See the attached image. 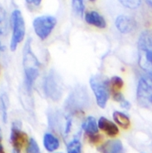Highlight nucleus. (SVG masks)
<instances>
[{"label":"nucleus","instance_id":"obj_1","mask_svg":"<svg viewBox=\"0 0 152 153\" xmlns=\"http://www.w3.org/2000/svg\"><path fill=\"white\" fill-rule=\"evenodd\" d=\"M30 39H27L23 49V69L25 74V85L27 91H30L36 79L39 74L40 64L31 50Z\"/></svg>","mask_w":152,"mask_h":153},{"label":"nucleus","instance_id":"obj_2","mask_svg":"<svg viewBox=\"0 0 152 153\" xmlns=\"http://www.w3.org/2000/svg\"><path fill=\"white\" fill-rule=\"evenodd\" d=\"M139 64L142 70L152 77V32L146 30L141 33L139 43Z\"/></svg>","mask_w":152,"mask_h":153},{"label":"nucleus","instance_id":"obj_3","mask_svg":"<svg viewBox=\"0 0 152 153\" xmlns=\"http://www.w3.org/2000/svg\"><path fill=\"white\" fill-rule=\"evenodd\" d=\"M89 105V96L86 89L84 87H77L69 94L65 102L64 108L68 115H73L79 111H82Z\"/></svg>","mask_w":152,"mask_h":153},{"label":"nucleus","instance_id":"obj_4","mask_svg":"<svg viewBox=\"0 0 152 153\" xmlns=\"http://www.w3.org/2000/svg\"><path fill=\"white\" fill-rule=\"evenodd\" d=\"M90 85L94 94L95 100L98 106L105 107L109 98V81L101 75H93L90 79Z\"/></svg>","mask_w":152,"mask_h":153},{"label":"nucleus","instance_id":"obj_5","mask_svg":"<svg viewBox=\"0 0 152 153\" xmlns=\"http://www.w3.org/2000/svg\"><path fill=\"white\" fill-rule=\"evenodd\" d=\"M12 23V38L10 41V50L15 51L18 45L22 42L25 38V22L22 16V13L19 9H15L11 15Z\"/></svg>","mask_w":152,"mask_h":153},{"label":"nucleus","instance_id":"obj_6","mask_svg":"<svg viewBox=\"0 0 152 153\" xmlns=\"http://www.w3.org/2000/svg\"><path fill=\"white\" fill-rule=\"evenodd\" d=\"M136 100L145 108H152V77L142 76L136 88Z\"/></svg>","mask_w":152,"mask_h":153},{"label":"nucleus","instance_id":"obj_7","mask_svg":"<svg viewBox=\"0 0 152 153\" xmlns=\"http://www.w3.org/2000/svg\"><path fill=\"white\" fill-rule=\"evenodd\" d=\"M45 94L53 101H59L62 98L63 87L60 76L53 71L50 72L44 80Z\"/></svg>","mask_w":152,"mask_h":153},{"label":"nucleus","instance_id":"obj_8","mask_svg":"<svg viewBox=\"0 0 152 153\" xmlns=\"http://www.w3.org/2000/svg\"><path fill=\"white\" fill-rule=\"evenodd\" d=\"M56 23V19L52 16L44 15L38 17L33 20L34 31L40 39H45L50 35Z\"/></svg>","mask_w":152,"mask_h":153},{"label":"nucleus","instance_id":"obj_9","mask_svg":"<svg viewBox=\"0 0 152 153\" xmlns=\"http://www.w3.org/2000/svg\"><path fill=\"white\" fill-rule=\"evenodd\" d=\"M10 140L13 146L12 153H20V149L24 143L25 138H24V134L21 131L20 123L19 121H16L12 124Z\"/></svg>","mask_w":152,"mask_h":153},{"label":"nucleus","instance_id":"obj_10","mask_svg":"<svg viewBox=\"0 0 152 153\" xmlns=\"http://www.w3.org/2000/svg\"><path fill=\"white\" fill-rule=\"evenodd\" d=\"M98 128L101 131L110 137H116L119 133L117 125L104 117H101L98 119Z\"/></svg>","mask_w":152,"mask_h":153},{"label":"nucleus","instance_id":"obj_11","mask_svg":"<svg viewBox=\"0 0 152 153\" xmlns=\"http://www.w3.org/2000/svg\"><path fill=\"white\" fill-rule=\"evenodd\" d=\"M116 26L117 30L124 34H127L131 32L134 27H135V21L133 19L125 16V15H120L116 19Z\"/></svg>","mask_w":152,"mask_h":153},{"label":"nucleus","instance_id":"obj_12","mask_svg":"<svg viewBox=\"0 0 152 153\" xmlns=\"http://www.w3.org/2000/svg\"><path fill=\"white\" fill-rule=\"evenodd\" d=\"M101 153H122L123 144L119 140H109L100 146Z\"/></svg>","mask_w":152,"mask_h":153},{"label":"nucleus","instance_id":"obj_13","mask_svg":"<svg viewBox=\"0 0 152 153\" xmlns=\"http://www.w3.org/2000/svg\"><path fill=\"white\" fill-rule=\"evenodd\" d=\"M82 128L89 137L98 135V121H96V119L93 117H88L82 122Z\"/></svg>","mask_w":152,"mask_h":153},{"label":"nucleus","instance_id":"obj_14","mask_svg":"<svg viewBox=\"0 0 152 153\" xmlns=\"http://www.w3.org/2000/svg\"><path fill=\"white\" fill-rule=\"evenodd\" d=\"M85 20L88 24L95 26L96 27L99 29H104L106 26V23L104 19V18L100 15L99 13L95 11L87 12L85 14Z\"/></svg>","mask_w":152,"mask_h":153},{"label":"nucleus","instance_id":"obj_15","mask_svg":"<svg viewBox=\"0 0 152 153\" xmlns=\"http://www.w3.org/2000/svg\"><path fill=\"white\" fill-rule=\"evenodd\" d=\"M43 145L47 151L53 152L60 148V140L52 133H46L43 137Z\"/></svg>","mask_w":152,"mask_h":153},{"label":"nucleus","instance_id":"obj_16","mask_svg":"<svg viewBox=\"0 0 152 153\" xmlns=\"http://www.w3.org/2000/svg\"><path fill=\"white\" fill-rule=\"evenodd\" d=\"M113 119L116 125L124 129H128L130 127V119L128 115L121 112V111H114Z\"/></svg>","mask_w":152,"mask_h":153},{"label":"nucleus","instance_id":"obj_17","mask_svg":"<svg viewBox=\"0 0 152 153\" xmlns=\"http://www.w3.org/2000/svg\"><path fill=\"white\" fill-rule=\"evenodd\" d=\"M67 153H82V143L78 137H74L67 144Z\"/></svg>","mask_w":152,"mask_h":153},{"label":"nucleus","instance_id":"obj_18","mask_svg":"<svg viewBox=\"0 0 152 153\" xmlns=\"http://www.w3.org/2000/svg\"><path fill=\"white\" fill-rule=\"evenodd\" d=\"M123 87V80L120 77L115 76L109 81V88L113 92V94L119 93Z\"/></svg>","mask_w":152,"mask_h":153},{"label":"nucleus","instance_id":"obj_19","mask_svg":"<svg viewBox=\"0 0 152 153\" xmlns=\"http://www.w3.org/2000/svg\"><path fill=\"white\" fill-rule=\"evenodd\" d=\"M7 30V19L5 9L0 6V36L6 33Z\"/></svg>","mask_w":152,"mask_h":153},{"label":"nucleus","instance_id":"obj_20","mask_svg":"<svg viewBox=\"0 0 152 153\" xmlns=\"http://www.w3.org/2000/svg\"><path fill=\"white\" fill-rule=\"evenodd\" d=\"M26 151L27 153H41L39 147L34 138H30L29 141H27Z\"/></svg>","mask_w":152,"mask_h":153},{"label":"nucleus","instance_id":"obj_21","mask_svg":"<svg viewBox=\"0 0 152 153\" xmlns=\"http://www.w3.org/2000/svg\"><path fill=\"white\" fill-rule=\"evenodd\" d=\"M118 1L124 7H126L127 8H130V9H136L141 4V0H118Z\"/></svg>","mask_w":152,"mask_h":153},{"label":"nucleus","instance_id":"obj_22","mask_svg":"<svg viewBox=\"0 0 152 153\" xmlns=\"http://www.w3.org/2000/svg\"><path fill=\"white\" fill-rule=\"evenodd\" d=\"M73 8L76 15L82 16L84 14V0H73Z\"/></svg>","mask_w":152,"mask_h":153},{"label":"nucleus","instance_id":"obj_23","mask_svg":"<svg viewBox=\"0 0 152 153\" xmlns=\"http://www.w3.org/2000/svg\"><path fill=\"white\" fill-rule=\"evenodd\" d=\"M41 1H42V0H26L27 4L31 5V6H34V7L39 6L40 3H41Z\"/></svg>","mask_w":152,"mask_h":153},{"label":"nucleus","instance_id":"obj_24","mask_svg":"<svg viewBox=\"0 0 152 153\" xmlns=\"http://www.w3.org/2000/svg\"><path fill=\"white\" fill-rule=\"evenodd\" d=\"M0 153H5V152H4V149H3V146H2L1 142H0Z\"/></svg>","mask_w":152,"mask_h":153},{"label":"nucleus","instance_id":"obj_25","mask_svg":"<svg viewBox=\"0 0 152 153\" xmlns=\"http://www.w3.org/2000/svg\"><path fill=\"white\" fill-rule=\"evenodd\" d=\"M147 1V3L150 6V7H152V0H146Z\"/></svg>","mask_w":152,"mask_h":153},{"label":"nucleus","instance_id":"obj_26","mask_svg":"<svg viewBox=\"0 0 152 153\" xmlns=\"http://www.w3.org/2000/svg\"><path fill=\"white\" fill-rule=\"evenodd\" d=\"M1 140H2V137H1V132H0V142H1Z\"/></svg>","mask_w":152,"mask_h":153},{"label":"nucleus","instance_id":"obj_27","mask_svg":"<svg viewBox=\"0 0 152 153\" xmlns=\"http://www.w3.org/2000/svg\"><path fill=\"white\" fill-rule=\"evenodd\" d=\"M2 51V46H1V43H0V51Z\"/></svg>","mask_w":152,"mask_h":153},{"label":"nucleus","instance_id":"obj_28","mask_svg":"<svg viewBox=\"0 0 152 153\" xmlns=\"http://www.w3.org/2000/svg\"><path fill=\"white\" fill-rule=\"evenodd\" d=\"M90 1H94V0H90Z\"/></svg>","mask_w":152,"mask_h":153},{"label":"nucleus","instance_id":"obj_29","mask_svg":"<svg viewBox=\"0 0 152 153\" xmlns=\"http://www.w3.org/2000/svg\"><path fill=\"white\" fill-rule=\"evenodd\" d=\"M59 153H60V152H59Z\"/></svg>","mask_w":152,"mask_h":153},{"label":"nucleus","instance_id":"obj_30","mask_svg":"<svg viewBox=\"0 0 152 153\" xmlns=\"http://www.w3.org/2000/svg\"><path fill=\"white\" fill-rule=\"evenodd\" d=\"M143 153H144V152H143Z\"/></svg>","mask_w":152,"mask_h":153}]
</instances>
